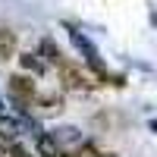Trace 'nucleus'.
Returning <instances> with one entry per match:
<instances>
[{
    "label": "nucleus",
    "mask_w": 157,
    "mask_h": 157,
    "mask_svg": "<svg viewBox=\"0 0 157 157\" xmlns=\"http://www.w3.org/2000/svg\"><path fill=\"white\" fill-rule=\"evenodd\" d=\"M0 157H13V151L10 148H0Z\"/></svg>",
    "instance_id": "10"
},
{
    "label": "nucleus",
    "mask_w": 157,
    "mask_h": 157,
    "mask_svg": "<svg viewBox=\"0 0 157 157\" xmlns=\"http://www.w3.org/2000/svg\"><path fill=\"white\" fill-rule=\"evenodd\" d=\"M0 110H3V101H0Z\"/></svg>",
    "instance_id": "11"
},
{
    "label": "nucleus",
    "mask_w": 157,
    "mask_h": 157,
    "mask_svg": "<svg viewBox=\"0 0 157 157\" xmlns=\"http://www.w3.org/2000/svg\"><path fill=\"white\" fill-rule=\"evenodd\" d=\"M38 104H41V107H47V110H60V107H63V101L54 98V94H41V98H38Z\"/></svg>",
    "instance_id": "8"
},
{
    "label": "nucleus",
    "mask_w": 157,
    "mask_h": 157,
    "mask_svg": "<svg viewBox=\"0 0 157 157\" xmlns=\"http://www.w3.org/2000/svg\"><path fill=\"white\" fill-rule=\"evenodd\" d=\"M57 69H60L63 85H66V88H72V91H82V88H94V85H101L94 75H88L82 66H75V63H66V60H63Z\"/></svg>",
    "instance_id": "1"
},
{
    "label": "nucleus",
    "mask_w": 157,
    "mask_h": 157,
    "mask_svg": "<svg viewBox=\"0 0 157 157\" xmlns=\"http://www.w3.org/2000/svg\"><path fill=\"white\" fill-rule=\"evenodd\" d=\"M38 157H60V145L54 135H47V132L38 135Z\"/></svg>",
    "instance_id": "4"
},
{
    "label": "nucleus",
    "mask_w": 157,
    "mask_h": 157,
    "mask_svg": "<svg viewBox=\"0 0 157 157\" xmlns=\"http://www.w3.org/2000/svg\"><path fill=\"white\" fill-rule=\"evenodd\" d=\"M41 54H44L50 63H57V66L63 63V54H60V47H57L54 41H50V38H44V41H41Z\"/></svg>",
    "instance_id": "7"
},
{
    "label": "nucleus",
    "mask_w": 157,
    "mask_h": 157,
    "mask_svg": "<svg viewBox=\"0 0 157 157\" xmlns=\"http://www.w3.org/2000/svg\"><path fill=\"white\" fill-rule=\"evenodd\" d=\"M19 63H22V69H29V72H35V75L44 72V60H41V54H22Z\"/></svg>",
    "instance_id": "5"
},
{
    "label": "nucleus",
    "mask_w": 157,
    "mask_h": 157,
    "mask_svg": "<svg viewBox=\"0 0 157 157\" xmlns=\"http://www.w3.org/2000/svg\"><path fill=\"white\" fill-rule=\"evenodd\" d=\"M10 91H13V98H16L19 104H32L38 101V88L29 75H10Z\"/></svg>",
    "instance_id": "3"
},
{
    "label": "nucleus",
    "mask_w": 157,
    "mask_h": 157,
    "mask_svg": "<svg viewBox=\"0 0 157 157\" xmlns=\"http://www.w3.org/2000/svg\"><path fill=\"white\" fill-rule=\"evenodd\" d=\"M60 157H101L94 148H82V151H72V154H60Z\"/></svg>",
    "instance_id": "9"
},
{
    "label": "nucleus",
    "mask_w": 157,
    "mask_h": 157,
    "mask_svg": "<svg viewBox=\"0 0 157 157\" xmlns=\"http://www.w3.org/2000/svg\"><path fill=\"white\" fill-rule=\"evenodd\" d=\"M69 35H72V44L78 47V54H85V63H88V66H91V69H94V72L104 78V75H107V69H104V63L98 60V50H94V44H91L85 35H78V32H69Z\"/></svg>",
    "instance_id": "2"
},
{
    "label": "nucleus",
    "mask_w": 157,
    "mask_h": 157,
    "mask_svg": "<svg viewBox=\"0 0 157 157\" xmlns=\"http://www.w3.org/2000/svg\"><path fill=\"white\" fill-rule=\"evenodd\" d=\"M13 50H16V35L6 32V29H0V60H6Z\"/></svg>",
    "instance_id": "6"
}]
</instances>
